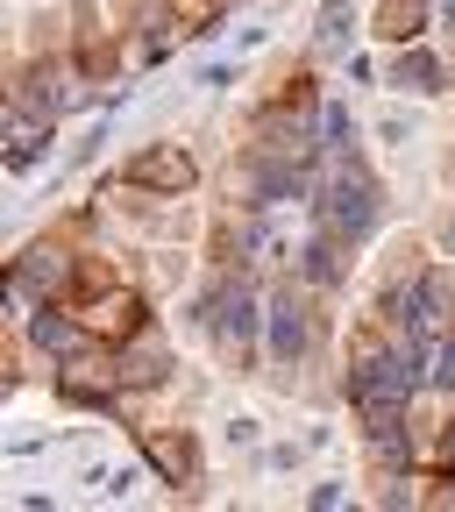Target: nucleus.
Segmentation results:
<instances>
[{
    "label": "nucleus",
    "instance_id": "obj_4",
    "mask_svg": "<svg viewBox=\"0 0 455 512\" xmlns=\"http://www.w3.org/2000/svg\"><path fill=\"white\" fill-rule=\"evenodd\" d=\"M271 349H278L285 363L306 349V320H299V306H292V299H278V306H271Z\"/></svg>",
    "mask_w": 455,
    "mask_h": 512
},
{
    "label": "nucleus",
    "instance_id": "obj_12",
    "mask_svg": "<svg viewBox=\"0 0 455 512\" xmlns=\"http://www.w3.org/2000/svg\"><path fill=\"white\" fill-rule=\"evenodd\" d=\"M448 242H455V221H448Z\"/></svg>",
    "mask_w": 455,
    "mask_h": 512
},
{
    "label": "nucleus",
    "instance_id": "obj_5",
    "mask_svg": "<svg viewBox=\"0 0 455 512\" xmlns=\"http://www.w3.org/2000/svg\"><path fill=\"white\" fill-rule=\"evenodd\" d=\"M399 86H413V93H434L441 86V64L427 57V50H413V57H399V72H392Z\"/></svg>",
    "mask_w": 455,
    "mask_h": 512
},
{
    "label": "nucleus",
    "instance_id": "obj_6",
    "mask_svg": "<svg viewBox=\"0 0 455 512\" xmlns=\"http://www.w3.org/2000/svg\"><path fill=\"white\" fill-rule=\"evenodd\" d=\"M8 136H15V150H8V157H15V164H29V157L43 150V114H29V107H22V114H15V128H8Z\"/></svg>",
    "mask_w": 455,
    "mask_h": 512
},
{
    "label": "nucleus",
    "instance_id": "obj_10",
    "mask_svg": "<svg viewBox=\"0 0 455 512\" xmlns=\"http://www.w3.org/2000/svg\"><path fill=\"white\" fill-rule=\"evenodd\" d=\"M434 384H455V335H448L441 356H434Z\"/></svg>",
    "mask_w": 455,
    "mask_h": 512
},
{
    "label": "nucleus",
    "instance_id": "obj_2",
    "mask_svg": "<svg viewBox=\"0 0 455 512\" xmlns=\"http://www.w3.org/2000/svg\"><path fill=\"white\" fill-rule=\"evenodd\" d=\"M413 363L406 356H363V370L349 377V392H356V406H370V413H384V406H406L413 399Z\"/></svg>",
    "mask_w": 455,
    "mask_h": 512
},
{
    "label": "nucleus",
    "instance_id": "obj_7",
    "mask_svg": "<svg viewBox=\"0 0 455 512\" xmlns=\"http://www.w3.org/2000/svg\"><path fill=\"white\" fill-rule=\"evenodd\" d=\"M249 328H256L249 299H242V292H235V299H221V335H228V342H249Z\"/></svg>",
    "mask_w": 455,
    "mask_h": 512
},
{
    "label": "nucleus",
    "instance_id": "obj_1",
    "mask_svg": "<svg viewBox=\"0 0 455 512\" xmlns=\"http://www.w3.org/2000/svg\"><path fill=\"white\" fill-rule=\"evenodd\" d=\"M320 214H328L335 235H363V228L377 221V192H370V178L342 164V171L328 178V192H320Z\"/></svg>",
    "mask_w": 455,
    "mask_h": 512
},
{
    "label": "nucleus",
    "instance_id": "obj_8",
    "mask_svg": "<svg viewBox=\"0 0 455 512\" xmlns=\"http://www.w3.org/2000/svg\"><path fill=\"white\" fill-rule=\"evenodd\" d=\"M36 342H43V349H72L79 335L64 328V320H50V313H43V320H36Z\"/></svg>",
    "mask_w": 455,
    "mask_h": 512
},
{
    "label": "nucleus",
    "instance_id": "obj_11",
    "mask_svg": "<svg viewBox=\"0 0 455 512\" xmlns=\"http://www.w3.org/2000/svg\"><path fill=\"white\" fill-rule=\"evenodd\" d=\"M441 29H448V36H455V0H441Z\"/></svg>",
    "mask_w": 455,
    "mask_h": 512
},
{
    "label": "nucleus",
    "instance_id": "obj_3",
    "mask_svg": "<svg viewBox=\"0 0 455 512\" xmlns=\"http://www.w3.org/2000/svg\"><path fill=\"white\" fill-rule=\"evenodd\" d=\"M399 306H406L399 320H406L413 349H434V342H441V328L455 320V299H448V285H441V278H420V285H413V292H406Z\"/></svg>",
    "mask_w": 455,
    "mask_h": 512
},
{
    "label": "nucleus",
    "instance_id": "obj_9",
    "mask_svg": "<svg viewBox=\"0 0 455 512\" xmlns=\"http://www.w3.org/2000/svg\"><path fill=\"white\" fill-rule=\"evenodd\" d=\"M342 43H349V15L328 8V22H320V50H342Z\"/></svg>",
    "mask_w": 455,
    "mask_h": 512
}]
</instances>
